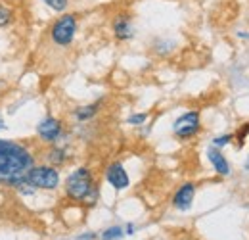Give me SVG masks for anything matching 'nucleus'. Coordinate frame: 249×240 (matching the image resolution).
I'll return each mask as SVG.
<instances>
[{"mask_svg": "<svg viewBox=\"0 0 249 240\" xmlns=\"http://www.w3.org/2000/svg\"><path fill=\"white\" fill-rule=\"evenodd\" d=\"M36 139L42 142V144H46V146H50V144H60L63 139H65V125H63V121L60 118H56V116H46V118H42V120L36 123Z\"/></svg>", "mask_w": 249, "mask_h": 240, "instance_id": "nucleus-6", "label": "nucleus"}, {"mask_svg": "<svg viewBox=\"0 0 249 240\" xmlns=\"http://www.w3.org/2000/svg\"><path fill=\"white\" fill-rule=\"evenodd\" d=\"M178 240H196V239H192L190 235H182V237H180V239H178Z\"/></svg>", "mask_w": 249, "mask_h": 240, "instance_id": "nucleus-24", "label": "nucleus"}, {"mask_svg": "<svg viewBox=\"0 0 249 240\" xmlns=\"http://www.w3.org/2000/svg\"><path fill=\"white\" fill-rule=\"evenodd\" d=\"M136 233V225L134 223H126L124 225V235H134Z\"/></svg>", "mask_w": 249, "mask_h": 240, "instance_id": "nucleus-21", "label": "nucleus"}, {"mask_svg": "<svg viewBox=\"0 0 249 240\" xmlns=\"http://www.w3.org/2000/svg\"><path fill=\"white\" fill-rule=\"evenodd\" d=\"M109 31L117 42H130L136 37V25H134V16L128 10H121L113 14Z\"/></svg>", "mask_w": 249, "mask_h": 240, "instance_id": "nucleus-7", "label": "nucleus"}, {"mask_svg": "<svg viewBox=\"0 0 249 240\" xmlns=\"http://www.w3.org/2000/svg\"><path fill=\"white\" fill-rule=\"evenodd\" d=\"M27 182L36 190H44V192H54L62 186V173L58 167L50 165V163H35L29 173H27Z\"/></svg>", "mask_w": 249, "mask_h": 240, "instance_id": "nucleus-4", "label": "nucleus"}, {"mask_svg": "<svg viewBox=\"0 0 249 240\" xmlns=\"http://www.w3.org/2000/svg\"><path fill=\"white\" fill-rule=\"evenodd\" d=\"M14 21H16V10L12 6L0 2V29L10 27Z\"/></svg>", "mask_w": 249, "mask_h": 240, "instance_id": "nucleus-14", "label": "nucleus"}, {"mask_svg": "<svg viewBox=\"0 0 249 240\" xmlns=\"http://www.w3.org/2000/svg\"><path fill=\"white\" fill-rule=\"evenodd\" d=\"M236 37H238V39H242V40H249L248 31H238V33H236Z\"/></svg>", "mask_w": 249, "mask_h": 240, "instance_id": "nucleus-22", "label": "nucleus"}, {"mask_svg": "<svg viewBox=\"0 0 249 240\" xmlns=\"http://www.w3.org/2000/svg\"><path fill=\"white\" fill-rule=\"evenodd\" d=\"M173 135L175 139L186 142L196 137L201 135L203 131V121H201V112L199 110H188L184 114H180L177 120L173 121Z\"/></svg>", "mask_w": 249, "mask_h": 240, "instance_id": "nucleus-5", "label": "nucleus"}, {"mask_svg": "<svg viewBox=\"0 0 249 240\" xmlns=\"http://www.w3.org/2000/svg\"><path fill=\"white\" fill-rule=\"evenodd\" d=\"M77 33H79V14L63 12L52 21V25L48 29V37H50V42L56 48L67 50V48L73 46V42L77 39Z\"/></svg>", "mask_w": 249, "mask_h": 240, "instance_id": "nucleus-3", "label": "nucleus"}, {"mask_svg": "<svg viewBox=\"0 0 249 240\" xmlns=\"http://www.w3.org/2000/svg\"><path fill=\"white\" fill-rule=\"evenodd\" d=\"M104 179L106 182L115 190V192H123L130 186V175L126 171L123 161H109L104 169Z\"/></svg>", "mask_w": 249, "mask_h": 240, "instance_id": "nucleus-8", "label": "nucleus"}, {"mask_svg": "<svg viewBox=\"0 0 249 240\" xmlns=\"http://www.w3.org/2000/svg\"><path fill=\"white\" fill-rule=\"evenodd\" d=\"M234 142V133H222V135H217L213 140H211V146H215V148H226V146H230Z\"/></svg>", "mask_w": 249, "mask_h": 240, "instance_id": "nucleus-18", "label": "nucleus"}, {"mask_svg": "<svg viewBox=\"0 0 249 240\" xmlns=\"http://www.w3.org/2000/svg\"><path fill=\"white\" fill-rule=\"evenodd\" d=\"M244 171L249 173V154H248V158H246V163H244Z\"/></svg>", "mask_w": 249, "mask_h": 240, "instance_id": "nucleus-23", "label": "nucleus"}, {"mask_svg": "<svg viewBox=\"0 0 249 240\" xmlns=\"http://www.w3.org/2000/svg\"><path fill=\"white\" fill-rule=\"evenodd\" d=\"M0 129H4V123H2V116H0Z\"/></svg>", "mask_w": 249, "mask_h": 240, "instance_id": "nucleus-25", "label": "nucleus"}, {"mask_svg": "<svg viewBox=\"0 0 249 240\" xmlns=\"http://www.w3.org/2000/svg\"><path fill=\"white\" fill-rule=\"evenodd\" d=\"M177 48H178V44L171 37H157L152 42V52L159 58H169Z\"/></svg>", "mask_w": 249, "mask_h": 240, "instance_id": "nucleus-13", "label": "nucleus"}, {"mask_svg": "<svg viewBox=\"0 0 249 240\" xmlns=\"http://www.w3.org/2000/svg\"><path fill=\"white\" fill-rule=\"evenodd\" d=\"M196 192H197V182L194 180H184L177 190L175 194L171 196V206L180 213H186L192 210L194 206V200H196Z\"/></svg>", "mask_w": 249, "mask_h": 240, "instance_id": "nucleus-9", "label": "nucleus"}, {"mask_svg": "<svg viewBox=\"0 0 249 240\" xmlns=\"http://www.w3.org/2000/svg\"><path fill=\"white\" fill-rule=\"evenodd\" d=\"M124 237V227L121 225H111L100 233V240H121Z\"/></svg>", "mask_w": 249, "mask_h": 240, "instance_id": "nucleus-15", "label": "nucleus"}, {"mask_svg": "<svg viewBox=\"0 0 249 240\" xmlns=\"http://www.w3.org/2000/svg\"><path fill=\"white\" fill-rule=\"evenodd\" d=\"M35 163V152L25 142L0 139V186L16 188L27 179Z\"/></svg>", "mask_w": 249, "mask_h": 240, "instance_id": "nucleus-1", "label": "nucleus"}, {"mask_svg": "<svg viewBox=\"0 0 249 240\" xmlns=\"http://www.w3.org/2000/svg\"><path fill=\"white\" fill-rule=\"evenodd\" d=\"M44 161L54 165V167H58V169H62L63 165L69 161V150L62 144H50L44 152Z\"/></svg>", "mask_w": 249, "mask_h": 240, "instance_id": "nucleus-12", "label": "nucleus"}, {"mask_svg": "<svg viewBox=\"0 0 249 240\" xmlns=\"http://www.w3.org/2000/svg\"><path fill=\"white\" fill-rule=\"evenodd\" d=\"M75 240H100V235H98V233H94V231H89V233L79 235Z\"/></svg>", "mask_w": 249, "mask_h": 240, "instance_id": "nucleus-20", "label": "nucleus"}, {"mask_svg": "<svg viewBox=\"0 0 249 240\" xmlns=\"http://www.w3.org/2000/svg\"><path fill=\"white\" fill-rule=\"evenodd\" d=\"M248 137H249V121H246V123H242V127L234 133V142H236V146H238L240 150L246 146Z\"/></svg>", "mask_w": 249, "mask_h": 240, "instance_id": "nucleus-17", "label": "nucleus"}, {"mask_svg": "<svg viewBox=\"0 0 249 240\" xmlns=\"http://www.w3.org/2000/svg\"><path fill=\"white\" fill-rule=\"evenodd\" d=\"M207 161L211 163L213 171L217 173L218 177H230L232 175V163L228 161V158L222 154L220 148L209 146L207 148Z\"/></svg>", "mask_w": 249, "mask_h": 240, "instance_id": "nucleus-10", "label": "nucleus"}, {"mask_svg": "<svg viewBox=\"0 0 249 240\" xmlns=\"http://www.w3.org/2000/svg\"><path fill=\"white\" fill-rule=\"evenodd\" d=\"M102 108H104V100L100 98V100H94L90 104L77 106V108L71 112V116H73V120L77 121L79 125H85V123H89V121L96 120V116L102 112Z\"/></svg>", "mask_w": 249, "mask_h": 240, "instance_id": "nucleus-11", "label": "nucleus"}, {"mask_svg": "<svg viewBox=\"0 0 249 240\" xmlns=\"http://www.w3.org/2000/svg\"><path fill=\"white\" fill-rule=\"evenodd\" d=\"M148 120H150V114L148 112H136V114H130L126 118V123L132 125V127H142V125L148 123Z\"/></svg>", "mask_w": 249, "mask_h": 240, "instance_id": "nucleus-19", "label": "nucleus"}, {"mask_svg": "<svg viewBox=\"0 0 249 240\" xmlns=\"http://www.w3.org/2000/svg\"><path fill=\"white\" fill-rule=\"evenodd\" d=\"M50 12H54V14H63V12H67V8H69V4H71V0H40Z\"/></svg>", "mask_w": 249, "mask_h": 240, "instance_id": "nucleus-16", "label": "nucleus"}, {"mask_svg": "<svg viewBox=\"0 0 249 240\" xmlns=\"http://www.w3.org/2000/svg\"><path fill=\"white\" fill-rule=\"evenodd\" d=\"M63 194L67 200L92 208L100 200V182L89 165H79L67 173L62 182Z\"/></svg>", "mask_w": 249, "mask_h": 240, "instance_id": "nucleus-2", "label": "nucleus"}]
</instances>
